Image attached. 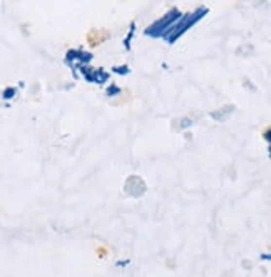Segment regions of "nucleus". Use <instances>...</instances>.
Here are the masks:
<instances>
[{
	"mask_svg": "<svg viewBox=\"0 0 271 277\" xmlns=\"http://www.w3.org/2000/svg\"><path fill=\"white\" fill-rule=\"evenodd\" d=\"M204 14H208V9H199L198 12H194V14H189V15H183V18H179L178 22H176L174 25H172L171 29H169L168 32L164 33V37H166V40H168L169 44H172L176 39H179L181 35H183L186 31H189L191 27L196 24V22H199L203 17H204Z\"/></svg>",
	"mask_w": 271,
	"mask_h": 277,
	"instance_id": "f257e3e1",
	"label": "nucleus"
},
{
	"mask_svg": "<svg viewBox=\"0 0 271 277\" xmlns=\"http://www.w3.org/2000/svg\"><path fill=\"white\" fill-rule=\"evenodd\" d=\"M181 17H183V15H181L179 10L178 9H172L171 12L166 14V15L161 18V20H157L156 24L151 25L148 31H146V33H148L149 37H164V33L168 32L169 29H171Z\"/></svg>",
	"mask_w": 271,
	"mask_h": 277,
	"instance_id": "f03ea898",
	"label": "nucleus"
},
{
	"mask_svg": "<svg viewBox=\"0 0 271 277\" xmlns=\"http://www.w3.org/2000/svg\"><path fill=\"white\" fill-rule=\"evenodd\" d=\"M72 61L87 63V62L92 61V55L87 54V52H82V50H69L67 52V62L70 63Z\"/></svg>",
	"mask_w": 271,
	"mask_h": 277,
	"instance_id": "7ed1b4c3",
	"label": "nucleus"
},
{
	"mask_svg": "<svg viewBox=\"0 0 271 277\" xmlns=\"http://www.w3.org/2000/svg\"><path fill=\"white\" fill-rule=\"evenodd\" d=\"M119 92H120V89L118 87V85H114V84H112V85H109V87H107V91H105V93H107L109 97H114L116 93H119Z\"/></svg>",
	"mask_w": 271,
	"mask_h": 277,
	"instance_id": "20e7f679",
	"label": "nucleus"
},
{
	"mask_svg": "<svg viewBox=\"0 0 271 277\" xmlns=\"http://www.w3.org/2000/svg\"><path fill=\"white\" fill-rule=\"evenodd\" d=\"M15 92H17V91H15V89H12V87H10V89H5V91H3V93H2V97H3V99H12V97L15 95Z\"/></svg>",
	"mask_w": 271,
	"mask_h": 277,
	"instance_id": "39448f33",
	"label": "nucleus"
},
{
	"mask_svg": "<svg viewBox=\"0 0 271 277\" xmlns=\"http://www.w3.org/2000/svg\"><path fill=\"white\" fill-rule=\"evenodd\" d=\"M114 72L119 74V76H126V74H129V69H127L126 65H122V67H114Z\"/></svg>",
	"mask_w": 271,
	"mask_h": 277,
	"instance_id": "423d86ee",
	"label": "nucleus"
}]
</instances>
